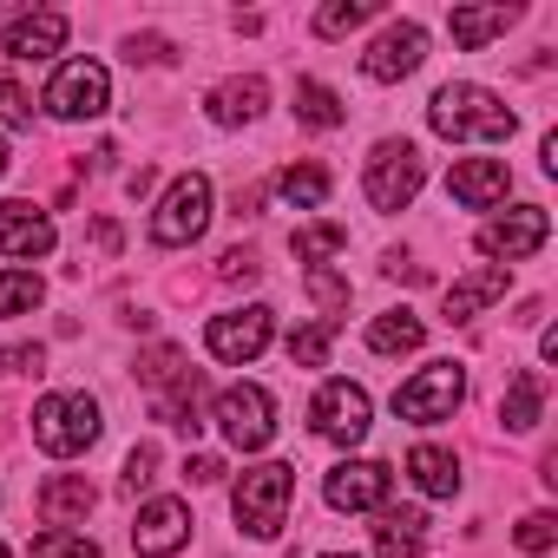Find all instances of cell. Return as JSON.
<instances>
[{
	"mask_svg": "<svg viewBox=\"0 0 558 558\" xmlns=\"http://www.w3.org/2000/svg\"><path fill=\"white\" fill-rule=\"evenodd\" d=\"M329 342H336V323H310V329H296V336H290V362L323 368V362H329Z\"/></svg>",
	"mask_w": 558,
	"mask_h": 558,
	"instance_id": "1f68e13d",
	"label": "cell"
},
{
	"mask_svg": "<svg viewBox=\"0 0 558 558\" xmlns=\"http://www.w3.org/2000/svg\"><path fill=\"white\" fill-rule=\"evenodd\" d=\"M66 47V14L40 8V14H14L8 34H0V53L8 60H53Z\"/></svg>",
	"mask_w": 558,
	"mask_h": 558,
	"instance_id": "9a60e30c",
	"label": "cell"
},
{
	"mask_svg": "<svg viewBox=\"0 0 558 558\" xmlns=\"http://www.w3.org/2000/svg\"><path fill=\"white\" fill-rule=\"evenodd\" d=\"M93 243H99V250H119V223H112V217H99V223H93Z\"/></svg>",
	"mask_w": 558,
	"mask_h": 558,
	"instance_id": "b9f144b4",
	"label": "cell"
},
{
	"mask_svg": "<svg viewBox=\"0 0 558 558\" xmlns=\"http://www.w3.org/2000/svg\"><path fill=\"white\" fill-rule=\"evenodd\" d=\"M99 401L93 395H47L40 408H34V447L40 453H53V460H73V453H86L93 440H99Z\"/></svg>",
	"mask_w": 558,
	"mask_h": 558,
	"instance_id": "3957f363",
	"label": "cell"
},
{
	"mask_svg": "<svg viewBox=\"0 0 558 558\" xmlns=\"http://www.w3.org/2000/svg\"><path fill=\"white\" fill-rule=\"evenodd\" d=\"M310 421H316V434H323V440L355 447V440L368 434V395H362L355 381H323V395H316Z\"/></svg>",
	"mask_w": 558,
	"mask_h": 558,
	"instance_id": "8fae6325",
	"label": "cell"
},
{
	"mask_svg": "<svg viewBox=\"0 0 558 558\" xmlns=\"http://www.w3.org/2000/svg\"><path fill=\"white\" fill-rule=\"evenodd\" d=\"M151 184H158V171H151V165H138V171L125 178V197H151Z\"/></svg>",
	"mask_w": 558,
	"mask_h": 558,
	"instance_id": "60d3db41",
	"label": "cell"
},
{
	"mask_svg": "<svg viewBox=\"0 0 558 558\" xmlns=\"http://www.w3.org/2000/svg\"><path fill=\"white\" fill-rule=\"evenodd\" d=\"M421 60H427V34H421L414 21H395V27H381V40L362 53V73H368L375 86H395V80H408Z\"/></svg>",
	"mask_w": 558,
	"mask_h": 558,
	"instance_id": "7c38bea8",
	"label": "cell"
},
{
	"mask_svg": "<svg viewBox=\"0 0 558 558\" xmlns=\"http://www.w3.org/2000/svg\"><path fill=\"white\" fill-rule=\"evenodd\" d=\"M184 538H191V512H184V499H151V506L138 512V525H132L138 558H171V551H184Z\"/></svg>",
	"mask_w": 558,
	"mask_h": 558,
	"instance_id": "5bb4252c",
	"label": "cell"
},
{
	"mask_svg": "<svg viewBox=\"0 0 558 558\" xmlns=\"http://www.w3.org/2000/svg\"><path fill=\"white\" fill-rule=\"evenodd\" d=\"M106 99H112V80H106L99 60H66V66L53 73V86H47V112L66 119V125H73V119H99Z\"/></svg>",
	"mask_w": 558,
	"mask_h": 558,
	"instance_id": "ba28073f",
	"label": "cell"
},
{
	"mask_svg": "<svg viewBox=\"0 0 558 558\" xmlns=\"http://www.w3.org/2000/svg\"><path fill=\"white\" fill-rule=\"evenodd\" d=\"M310 290H316V303H323V323H336L342 310H349V283L336 269H310Z\"/></svg>",
	"mask_w": 558,
	"mask_h": 558,
	"instance_id": "836d02e7",
	"label": "cell"
},
{
	"mask_svg": "<svg viewBox=\"0 0 558 558\" xmlns=\"http://www.w3.org/2000/svg\"><path fill=\"white\" fill-rule=\"evenodd\" d=\"M184 480H191V486H217V480H223V460H217V453H191V460H184Z\"/></svg>",
	"mask_w": 558,
	"mask_h": 558,
	"instance_id": "f35d334b",
	"label": "cell"
},
{
	"mask_svg": "<svg viewBox=\"0 0 558 558\" xmlns=\"http://www.w3.org/2000/svg\"><path fill=\"white\" fill-rule=\"evenodd\" d=\"M388 486H395V473H388L381 460H342L323 493H329L336 512H375V506L388 499Z\"/></svg>",
	"mask_w": 558,
	"mask_h": 558,
	"instance_id": "4fadbf2b",
	"label": "cell"
},
{
	"mask_svg": "<svg viewBox=\"0 0 558 558\" xmlns=\"http://www.w3.org/2000/svg\"><path fill=\"white\" fill-rule=\"evenodd\" d=\"M138 60H145V66H165V60H171V47H165L158 34H132V66H138Z\"/></svg>",
	"mask_w": 558,
	"mask_h": 558,
	"instance_id": "ab89813d",
	"label": "cell"
},
{
	"mask_svg": "<svg viewBox=\"0 0 558 558\" xmlns=\"http://www.w3.org/2000/svg\"><path fill=\"white\" fill-rule=\"evenodd\" d=\"M447 191H453V204H466V210H493V204L512 191V171H506V158H460V165L447 171Z\"/></svg>",
	"mask_w": 558,
	"mask_h": 558,
	"instance_id": "2e32d148",
	"label": "cell"
},
{
	"mask_svg": "<svg viewBox=\"0 0 558 558\" xmlns=\"http://www.w3.org/2000/svg\"><path fill=\"white\" fill-rule=\"evenodd\" d=\"M93 506H99V493H93L86 473H53V480L40 486V512H47V519H86Z\"/></svg>",
	"mask_w": 558,
	"mask_h": 558,
	"instance_id": "603a6c76",
	"label": "cell"
},
{
	"mask_svg": "<svg viewBox=\"0 0 558 558\" xmlns=\"http://www.w3.org/2000/svg\"><path fill=\"white\" fill-rule=\"evenodd\" d=\"M151 480H158V447H151V440H138V447L125 453V480H119V486H125V493H145Z\"/></svg>",
	"mask_w": 558,
	"mask_h": 558,
	"instance_id": "e575fe53",
	"label": "cell"
},
{
	"mask_svg": "<svg viewBox=\"0 0 558 558\" xmlns=\"http://www.w3.org/2000/svg\"><path fill=\"white\" fill-rule=\"evenodd\" d=\"M0 250L8 256H47L53 250V217L34 210V204H0Z\"/></svg>",
	"mask_w": 558,
	"mask_h": 558,
	"instance_id": "e0dca14e",
	"label": "cell"
},
{
	"mask_svg": "<svg viewBox=\"0 0 558 558\" xmlns=\"http://www.w3.org/2000/svg\"><path fill=\"white\" fill-rule=\"evenodd\" d=\"M0 119H8V125H34V99H27L8 73H0Z\"/></svg>",
	"mask_w": 558,
	"mask_h": 558,
	"instance_id": "74e56055",
	"label": "cell"
},
{
	"mask_svg": "<svg viewBox=\"0 0 558 558\" xmlns=\"http://www.w3.org/2000/svg\"><path fill=\"white\" fill-rule=\"evenodd\" d=\"M0 558H8V545H0Z\"/></svg>",
	"mask_w": 558,
	"mask_h": 558,
	"instance_id": "bcb514c9",
	"label": "cell"
},
{
	"mask_svg": "<svg viewBox=\"0 0 558 558\" xmlns=\"http://www.w3.org/2000/svg\"><path fill=\"white\" fill-rule=\"evenodd\" d=\"M296 119H303L310 132H336L349 112H342V99H336L323 80H296Z\"/></svg>",
	"mask_w": 558,
	"mask_h": 558,
	"instance_id": "484cf974",
	"label": "cell"
},
{
	"mask_svg": "<svg viewBox=\"0 0 558 558\" xmlns=\"http://www.w3.org/2000/svg\"><path fill=\"white\" fill-rule=\"evenodd\" d=\"M421 342H427V329H421V316H408V310H388V316L368 323V349H375V355H414Z\"/></svg>",
	"mask_w": 558,
	"mask_h": 558,
	"instance_id": "cb8c5ba5",
	"label": "cell"
},
{
	"mask_svg": "<svg viewBox=\"0 0 558 558\" xmlns=\"http://www.w3.org/2000/svg\"><path fill=\"white\" fill-rule=\"evenodd\" d=\"M256 204H263V184H250V191H236V217H256Z\"/></svg>",
	"mask_w": 558,
	"mask_h": 558,
	"instance_id": "7bdbcfd3",
	"label": "cell"
},
{
	"mask_svg": "<svg viewBox=\"0 0 558 558\" xmlns=\"http://www.w3.org/2000/svg\"><path fill=\"white\" fill-rule=\"evenodd\" d=\"M506 283H512V276H506L499 263L473 269L466 283H453V290H447V323H473V316H480L486 303H499V296H506Z\"/></svg>",
	"mask_w": 558,
	"mask_h": 558,
	"instance_id": "d6986e66",
	"label": "cell"
},
{
	"mask_svg": "<svg viewBox=\"0 0 558 558\" xmlns=\"http://www.w3.org/2000/svg\"><path fill=\"white\" fill-rule=\"evenodd\" d=\"M256 276H263V263L250 250H223L217 256V283H256Z\"/></svg>",
	"mask_w": 558,
	"mask_h": 558,
	"instance_id": "8d00e7d4",
	"label": "cell"
},
{
	"mask_svg": "<svg viewBox=\"0 0 558 558\" xmlns=\"http://www.w3.org/2000/svg\"><path fill=\"white\" fill-rule=\"evenodd\" d=\"M204 223H210V178H204V171H184V178L165 191L158 217H151V243H158V250H184V243L204 236Z\"/></svg>",
	"mask_w": 558,
	"mask_h": 558,
	"instance_id": "8992f818",
	"label": "cell"
},
{
	"mask_svg": "<svg viewBox=\"0 0 558 558\" xmlns=\"http://www.w3.org/2000/svg\"><path fill=\"white\" fill-rule=\"evenodd\" d=\"M538 414H545V381H538V368H519V375L506 381L499 421H506L512 434H532V427H538Z\"/></svg>",
	"mask_w": 558,
	"mask_h": 558,
	"instance_id": "7402d4cb",
	"label": "cell"
},
{
	"mask_svg": "<svg viewBox=\"0 0 558 558\" xmlns=\"http://www.w3.org/2000/svg\"><path fill=\"white\" fill-rule=\"evenodd\" d=\"M421 178H427L421 151H414L408 138H381V145L368 151L362 191H368V204H375V210H408V204H414V191H421Z\"/></svg>",
	"mask_w": 558,
	"mask_h": 558,
	"instance_id": "277c9868",
	"label": "cell"
},
{
	"mask_svg": "<svg viewBox=\"0 0 558 558\" xmlns=\"http://www.w3.org/2000/svg\"><path fill=\"white\" fill-rule=\"evenodd\" d=\"M427 125H434L440 138H512V132H519L512 106H506L499 93L473 86V80L440 86V93H434V106H427Z\"/></svg>",
	"mask_w": 558,
	"mask_h": 558,
	"instance_id": "6da1fadb",
	"label": "cell"
},
{
	"mask_svg": "<svg viewBox=\"0 0 558 558\" xmlns=\"http://www.w3.org/2000/svg\"><path fill=\"white\" fill-rule=\"evenodd\" d=\"M512 21H519V8H453V14H447V27H453V47H460V53H480V47H486V40H499Z\"/></svg>",
	"mask_w": 558,
	"mask_h": 558,
	"instance_id": "ffe728a7",
	"label": "cell"
},
{
	"mask_svg": "<svg viewBox=\"0 0 558 558\" xmlns=\"http://www.w3.org/2000/svg\"><path fill=\"white\" fill-rule=\"evenodd\" d=\"M210 421L223 427V440H230L236 453H263V447H269V434H276V408H269V395H263V388H250V381L223 388V395H217V408H210Z\"/></svg>",
	"mask_w": 558,
	"mask_h": 558,
	"instance_id": "52a82bcc",
	"label": "cell"
},
{
	"mask_svg": "<svg viewBox=\"0 0 558 558\" xmlns=\"http://www.w3.org/2000/svg\"><path fill=\"white\" fill-rule=\"evenodd\" d=\"M263 106H269V86H263L256 73H250V80H223V86L210 93V119H217V125H250Z\"/></svg>",
	"mask_w": 558,
	"mask_h": 558,
	"instance_id": "44dd1931",
	"label": "cell"
},
{
	"mask_svg": "<svg viewBox=\"0 0 558 558\" xmlns=\"http://www.w3.org/2000/svg\"><path fill=\"white\" fill-rule=\"evenodd\" d=\"M276 191H283L296 210H316L329 197V171L323 165H283V178H276Z\"/></svg>",
	"mask_w": 558,
	"mask_h": 558,
	"instance_id": "83f0119b",
	"label": "cell"
},
{
	"mask_svg": "<svg viewBox=\"0 0 558 558\" xmlns=\"http://www.w3.org/2000/svg\"><path fill=\"white\" fill-rule=\"evenodd\" d=\"M381 8H375V0H329V8L316 14V34L323 40H342V34H355L362 21H375Z\"/></svg>",
	"mask_w": 558,
	"mask_h": 558,
	"instance_id": "f546056e",
	"label": "cell"
},
{
	"mask_svg": "<svg viewBox=\"0 0 558 558\" xmlns=\"http://www.w3.org/2000/svg\"><path fill=\"white\" fill-rule=\"evenodd\" d=\"M34 558H99V545H93L86 532L53 525V532H40V538H34Z\"/></svg>",
	"mask_w": 558,
	"mask_h": 558,
	"instance_id": "d6a6232c",
	"label": "cell"
},
{
	"mask_svg": "<svg viewBox=\"0 0 558 558\" xmlns=\"http://www.w3.org/2000/svg\"><path fill=\"white\" fill-rule=\"evenodd\" d=\"M296 263H310V269H323V256H336V250H349V230L342 223H310V230H296Z\"/></svg>",
	"mask_w": 558,
	"mask_h": 558,
	"instance_id": "4dcf8cb0",
	"label": "cell"
},
{
	"mask_svg": "<svg viewBox=\"0 0 558 558\" xmlns=\"http://www.w3.org/2000/svg\"><path fill=\"white\" fill-rule=\"evenodd\" d=\"M408 473H414L421 493H434V499H453V493H460V460H453L447 447H414V453H408Z\"/></svg>",
	"mask_w": 558,
	"mask_h": 558,
	"instance_id": "d4e9b609",
	"label": "cell"
},
{
	"mask_svg": "<svg viewBox=\"0 0 558 558\" xmlns=\"http://www.w3.org/2000/svg\"><path fill=\"white\" fill-rule=\"evenodd\" d=\"M545 236H551V217H545L538 204H519V210H506V217H493V223L480 230V250H486L499 269H512L519 256L545 250Z\"/></svg>",
	"mask_w": 558,
	"mask_h": 558,
	"instance_id": "9c48e42d",
	"label": "cell"
},
{
	"mask_svg": "<svg viewBox=\"0 0 558 558\" xmlns=\"http://www.w3.org/2000/svg\"><path fill=\"white\" fill-rule=\"evenodd\" d=\"M269 336H276V316H269L263 303L230 310V316H210V329H204V342H210L217 362H256V355L269 349Z\"/></svg>",
	"mask_w": 558,
	"mask_h": 558,
	"instance_id": "30bf717a",
	"label": "cell"
},
{
	"mask_svg": "<svg viewBox=\"0 0 558 558\" xmlns=\"http://www.w3.org/2000/svg\"><path fill=\"white\" fill-rule=\"evenodd\" d=\"M421 545H427V519H421L414 506H381V519H375V551H381V558H421Z\"/></svg>",
	"mask_w": 558,
	"mask_h": 558,
	"instance_id": "ac0fdd59",
	"label": "cell"
},
{
	"mask_svg": "<svg viewBox=\"0 0 558 558\" xmlns=\"http://www.w3.org/2000/svg\"><path fill=\"white\" fill-rule=\"evenodd\" d=\"M466 401V368L460 362H434L421 368L414 381L395 388V414L414 421V427H434V421H453V408Z\"/></svg>",
	"mask_w": 558,
	"mask_h": 558,
	"instance_id": "5b68a950",
	"label": "cell"
},
{
	"mask_svg": "<svg viewBox=\"0 0 558 558\" xmlns=\"http://www.w3.org/2000/svg\"><path fill=\"white\" fill-rule=\"evenodd\" d=\"M40 276L34 269H0V316H27V310H40Z\"/></svg>",
	"mask_w": 558,
	"mask_h": 558,
	"instance_id": "f1b7e54d",
	"label": "cell"
},
{
	"mask_svg": "<svg viewBox=\"0 0 558 558\" xmlns=\"http://www.w3.org/2000/svg\"><path fill=\"white\" fill-rule=\"evenodd\" d=\"M290 493H296V466L263 460V466H250V473L236 480L230 512H236V525H243L250 538H276V532H283V519H290Z\"/></svg>",
	"mask_w": 558,
	"mask_h": 558,
	"instance_id": "7a4b0ae2",
	"label": "cell"
},
{
	"mask_svg": "<svg viewBox=\"0 0 558 558\" xmlns=\"http://www.w3.org/2000/svg\"><path fill=\"white\" fill-rule=\"evenodd\" d=\"M512 538H519V551H551V538H558V519H551V512H525Z\"/></svg>",
	"mask_w": 558,
	"mask_h": 558,
	"instance_id": "d590c367",
	"label": "cell"
},
{
	"mask_svg": "<svg viewBox=\"0 0 558 558\" xmlns=\"http://www.w3.org/2000/svg\"><path fill=\"white\" fill-rule=\"evenodd\" d=\"M184 375H191V355H184V349H171V342H158V349H145V355H138V381H145L151 395L178 388Z\"/></svg>",
	"mask_w": 558,
	"mask_h": 558,
	"instance_id": "4316f807",
	"label": "cell"
},
{
	"mask_svg": "<svg viewBox=\"0 0 558 558\" xmlns=\"http://www.w3.org/2000/svg\"><path fill=\"white\" fill-rule=\"evenodd\" d=\"M329 558H349V551H329Z\"/></svg>",
	"mask_w": 558,
	"mask_h": 558,
	"instance_id": "f6af8a7d",
	"label": "cell"
},
{
	"mask_svg": "<svg viewBox=\"0 0 558 558\" xmlns=\"http://www.w3.org/2000/svg\"><path fill=\"white\" fill-rule=\"evenodd\" d=\"M0 171H8V138H0Z\"/></svg>",
	"mask_w": 558,
	"mask_h": 558,
	"instance_id": "ee69618b",
	"label": "cell"
}]
</instances>
